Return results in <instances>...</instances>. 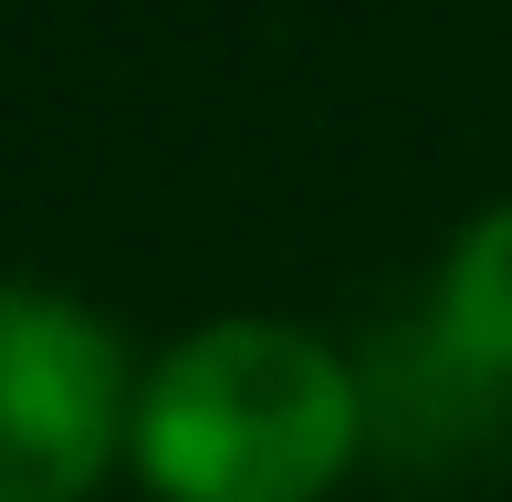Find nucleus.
Returning <instances> with one entry per match:
<instances>
[{"label": "nucleus", "instance_id": "f257e3e1", "mask_svg": "<svg viewBox=\"0 0 512 502\" xmlns=\"http://www.w3.org/2000/svg\"><path fill=\"white\" fill-rule=\"evenodd\" d=\"M356 377L283 314H220L136 387L126 461L157 502H324L356 461Z\"/></svg>", "mask_w": 512, "mask_h": 502}, {"label": "nucleus", "instance_id": "f03ea898", "mask_svg": "<svg viewBox=\"0 0 512 502\" xmlns=\"http://www.w3.org/2000/svg\"><path fill=\"white\" fill-rule=\"evenodd\" d=\"M136 429L115 335L63 293L0 283V502H84Z\"/></svg>", "mask_w": 512, "mask_h": 502}, {"label": "nucleus", "instance_id": "7ed1b4c3", "mask_svg": "<svg viewBox=\"0 0 512 502\" xmlns=\"http://www.w3.org/2000/svg\"><path fill=\"white\" fill-rule=\"evenodd\" d=\"M439 335H450L460 367L512 377V199L460 231L450 272H439Z\"/></svg>", "mask_w": 512, "mask_h": 502}]
</instances>
